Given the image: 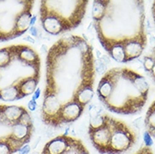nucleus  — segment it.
I'll list each match as a JSON object with an SVG mask.
<instances>
[{
	"label": "nucleus",
	"instance_id": "obj_1",
	"mask_svg": "<svg viewBox=\"0 0 155 154\" xmlns=\"http://www.w3.org/2000/svg\"><path fill=\"white\" fill-rule=\"evenodd\" d=\"M95 60L84 37L67 35L48 50L41 119L58 127L76 121L94 95Z\"/></svg>",
	"mask_w": 155,
	"mask_h": 154
},
{
	"label": "nucleus",
	"instance_id": "obj_2",
	"mask_svg": "<svg viewBox=\"0 0 155 154\" xmlns=\"http://www.w3.org/2000/svg\"><path fill=\"white\" fill-rule=\"evenodd\" d=\"M92 19L101 46L116 62H132L146 49L144 1L95 0Z\"/></svg>",
	"mask_w": 155,
	"mask_h": 154
},
{
	"label": "nucleus",
	"instance_id": "obj_3",
	"mask_svg": "<svg viewBox=\"0 0 155 154\" xmlns=\"http://www.w3.org/2000/svg\"><path fill=\"white\" fill-rule=\"evenodd\" d=\"M41 59L31 46L15 45L0 49V99L14 101L36 91Z\"/></svg>",
	"mask_w": 155,
	"mask_h": 154
},
{
	"label": "nucleus",
	"instance_id": "obj_4",
	"mask_svg": "<svg viewBox=\"0 0 155 154\" xmlns=\"http://www.w3.org/2000/svg\"><path fill=\"white\" fill-rule=\"evenodd\" d=\"M97 96L110 111L133 115L142 110L148 99L146 77L128 67H113L101 77Z\"/></svg>",
	"mask_w": 155,
	"mask_h": 154
},
{
	"label": "nucleus",
	"instance_id": "obj_5",
	"mask_svg": "<svg viewBox=\"0 0 155 154\" xmlns=\"http://www.w3.org/2000/svg\"><path fill=\"white\" fill-rule=\"evenodd\" d=\"M89 136L101 153L119 154L135 143L137 136L127 124L108 114H90Z\"/></svg>",
	"mask_w": 155,
	"mask_h": 154
},
{
	"label": "nucleus",
	"instance_id": "obj_6",
	"mask_svg": "<svg viewBox=\"0 0 155 154\" xmlns=\"http://www.w3.org/2000/svg\"><path fill=\"white\" fill-rule=\"evenodd\" d=\"M89 1H41L40 19L44 31L58 35L77 28L85 16Z\"/></svg>",
	"mask_w": 155,
	"mask_h": 154
},
{
	"label": "nucleus",
	"instance_id": "obj_7",
	"mask_svg": "<svg viewBox=\"0 0 155 154\" xmlns=\"http://www.w3.org/2000/svg\"><path fill=\"white\" fill-rule=\"evenodd\" d=\"M34 1H0V41L24 34L31 25Z\"/></svg>",
	"mask_w": 155,
	"mask_h": 154
},
{
	"label": "nucleus",
	"instance_id": "obj_8",
	"mask_svg": "<svg viewBox=\"0 0 155 154\" xmlns=\"http://www.w3.org/2000/svg\"><path fill=\"white\" fill-rule=\"evenodd\" d=\"M143 64L144 71L155 84V44H153L149 52L144 56Z\"/></svg>",
	"mask_w": 155,
	"mask_h": 154
},
{
	"label": "nucleus",
	"instance_id": "obj_9",
	"mask_svg": "<svg viewBox=\"0 0 155 154\" xmlns=\"http://www.w3.org/2000/svg\"><path fill=\"white\" fill-rule=\"evenodd\" d=\"M147 133L150 136L155 137V101L149 106L144 120Z\"/></svg>",
	"mask_w": 155,
	"mask_h": 154
},
{
	"label": "nucleus",
	"instance_id": "obj_10",
	"mask_svg": "<svg viewBox=\"0 0 155 154\" xmlns=\"http://www.w3.org/2000/svg\"><path fill=\"white\" fill-rule=\"evenodd\" d=\"M30 150H31V148H30L29 145H25L19 152L20 154H28L29 153V152H30Z\"/></svg>",
	"mask_w": 155,
	"mask_h": 154
},
{
	"label": "nucleus",
	"instance_id": "obj_11",
	"mask_svg": "<svg viewBox=\"0 0 155 154\" xmlns=\"http://www.w3.org/2000/svg\"><path fill=\"white\" fill-rule=\"evenodd\" d=\"M35 106H36V104H35V100H33V99H32V100L29 102V109L33 111V110H35Z\"/></svg>",
	"mask_w": 155,
	"mask_h": 154
},
{
	"label": "nucleus",
	"instance_id": "obj_12",
	"mask_svg": "<svg viewBox=\"0 0 155 154\" xmlns=\"http://www.w3.org/2000/svg\"><path fill=\"white\" fill-rule=\"evenodd\" d=\"M152 14H153V20H154L155 24V1L153 4V6H152Z\"/></svg>",
	"mask_w": 155,
	"mask_h": 154
},
{
	"label": "nucleus",
	"instance_id": "obj_13",
	"mask_svg": "<svg viewBox=\"0 0 155 154\" xmlns=\"http://www.w3.org/2000/svg\"><path fill=\"white\" fill-rule=\"evenodd\" d=\"M35 31H36V29L35 27H31V34L33 35H36V33H35Z\"/></svg>",
	"mask_w": 155,
	"mask_h": 154
},
{
	"label": "nucleus",
	"instance_id": "obj_14",
	"mask_svg": "<svg viewBox=\"0 0 155 154\" xmlns=\"http://www.w3.org/2000/svg\"><path fill=\"white\" fill-rule=\"evenodd\" d=\"M24 40H25V41H31V42H35V41H34V40H33V39H31V37H27V38H25L24 39Z\"/></svg>",
	"mask_w": 155,
	"mask_h": 154
}]
</instances>
